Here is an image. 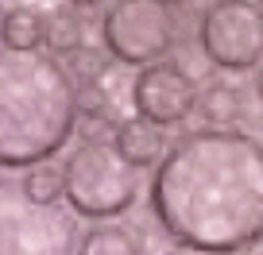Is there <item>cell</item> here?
Listing matches in <instances>:
<instances>
[{
	"mask_svg": "<svg viewBox=\"0 0 263 255\" xmlns=\"http://www.w3.org/2000/svg\"><path fill=\"white\" fill-rule=\"evenodd\" d=\"M151 213L190 251H252L263 244V143L236 128L182 135L155 166Z\"/></svg>",
	"mask_w": 263,
	"mask_h": 255,
	"instance_id": "obj_1",
	"label": "cell"
},
{
	"mask_svg": "<svg viewBox=\"0 0 263 255\" xmlns=\"http://www.w3.org/2000/svg\"><path fill=\"white\" fill-rule=\"evenodd\" d=\"M78 128V82L50 54L0 47V166L47 163Z\"/></svg>",
	"mask_w": 263,
	"mask_h": 255,
	"instance_id": "obj_2",
	"label": "cell"
},
{
	"mask_svg": "<svg viewBox=\"0 0 263 255\" xmlns=\"http://www.w3.org/2000/svg\"><path fill=\"white\" fill-rule=\"evenodd\" d=\"M66 174V201L78 217L108 221L136 205L140 198V170L116 151V143L85 140L70 151L62 166Z\"/></svg>",
	"mask_w": 263,
	"mask_h": 255,
	"instance_id": "obj_3",
	"label": "cell"
},
{
	"mask_svg": "<svg viewBox=\"0 0 263 255\" xmlns=\"http://www.w3.org/2000/svg\"><path fill=\"white\" fill-rule=\"evenodd\" d=\"M0 255H78L74 217L39 205L20 182L0 178Z\"/></svg>",
	"mask_w": 263,
	"mask_h": 255,
	"instance_id": "obj_4",
	"label": "cell"
},
{
	"mask_svg": "<svg viewBox=\"0 0 263 255\" xmlns=\"http://www.w3.org/2000/svg\"><path fill=\"white\" fill-rule=\"evenodd\" d=\"M101 43L120 66H151L174 50L178 24L159 0H112L101 19Z\"/></svg>",
	"mask_w": 263,
	"mask_h": 255,
	"instance_id": "obj_5",
	"label": "cell"
},
{
	"mask_svg": "<svg viewBox=\"0 0 263 255\" xmlns=\"http://www.w3.org/2000/svg\"><path fill=\"white\" fill-rule=\"evenodd\" d=\"M197 47L221 70H252L263 62V8L255 0H209L197 24Z\"/></svg>",
	"mask_w": 263,
	"mask_h": 255,
	"instance_id": "obj_6",
	"label": "cell"
},
{
	"mask_svg": "<svg viewBox=\"0 0 263 255\" xmlns=\"http://www.w3.org/2000/svg\"><path fill=\"white\" fill-rule=\"evenodd\" d=\"M132 105L143 120L171 128V124H182L190 112H197V89L182 66L151 62L132 77Z\"/></svg>",
	"mask_w": 263,
	"mask_h": 255,
	"instance_id": "obj_7",
	"label": "cell"
},
{
	"mask_svg": "<svg viewBox=\"0 0 263 255\" xmlns=\"http://www.w3.org/2000/svg\"><path fill=\"white\" fill-rule=\"evenodd\" d=\"M112 143H116V151H120L136 170H143V166H159L163 155H166L163 128L151 124V120H143V116H124V120L116 124V132H112Z\"/></svg>",
	"mask_w": 263,
	"mask_h": 255,
	"instance_id": "obj_8",
	"label": "cell"
},
{
	"mask_svg": "<svg viewBox=\"0 0 263 255\" xmlns=\"http://www.w3.org/2000/svg\"><path fill=\"white\" fill-rule=\"evenodd\" d=\"M197 116L209 128H236L248 116V89L229 77H213L205 89L197 93Z\"/></svg>",
	"mask_w": 263,
	"mask_h": 255,
	"instance_id": "obj_9",
	"label": "cell"
},
{
	"mask_svg": "<svg viewBox=\"0 0 263 255\" xmlns=\"http://www.w3.org/2000/svg\"><path fill=\"white\" fill-rule=\"evenodd\" d=\"M47 43V12L39 8H16L0 16V47L20 50V54H35Z\"/></svg>",
	"mask_w": 263,
	"mask_h": 255,
	"instance_id": "obj_10",
	"label": "cell"
},
{
	"mask_svg": "<svg viewBox=\"0 0 263 255\" xmlns=\"http://www.w3.org/2000/svg\"><path fill=\"white\" fill-rule=\"evenodd\" d=\"M78 255H143V244L128 224H93L78 244Z\"/></svg>",
	"mask_w": 263,
	"mask_h": 255,
	"instance_id": "obj_11",
	"label": "cell"
},
{
	"mask_svg": "<svg viewBox=\"0 0 263 255\" xmlns=\"http://www.w3.org/2000/svg\"><path fill=\"white\" fill-rule=\"evenodd\" d=\"M20 186H24V193L31 201H39V205H54L58 198H66V174H62V166H54V163L27 166Z\"/></svg>",
	"mask_w": 263,
	"mask_h": 255,
	"instance_id": "obj_12",
	"label": "cell"
},
{
	"mask_svg": "<svg viewBox=\"0 0 263 255\" xmlns=\"http://www.w3.org/2000/svg\"><path fill=\"white\" fill-rule=\"evenodd\" d=\"M82 39H85V27L78 19V12L70 8H54L47 16V47L58 50V54H78L82 50Z\"/></svg>",
	"mask_w": 263,
	"mask_h": 255,
	"instance_id": "obj_13",
	"label": "cell"
},
{
	"mask_svg": "<svg viewBox=\"0 0 263 255\" xmlns=\"http://www.w3.org/2000/svg\"><path fill=\"white\" fill-rule=\"evenodd\" d=\"M50 4H54V0H0V16H4V12H16V8H50Z\"/></svg>",
	"mask_w": 263,
	"mask_h": 255,
	"instance_id": "obj_14",
	"label": "cell"
},
{
	"mask_svg": "<svg viewBox=\"0 0 263 255\" xmlns=\"http://www.w3.org/2000/svg\"><path fill=\"white\" fill-rule=\"evenodd\" d=\"M70 4H78V8H93V4H101V0H70Z\"/></svg>",
	"mask_w": 263,
	"mask_h": 255,
	"instance_id": "obj_15",
	"label": "cell"
},
{
	"mask_svg": "<svg viewBox=\"0 0 263 255\" xmlns=\"http://www.w3.org/2000/svg\"><path fill=\"white\" fill-rule=\"evenodd\" d=\"M159 4H166V8H174V4H182V0H159Z\"/></svg>",
	"mask_w": 263,
	"mask_h": 255,
	"instance_id": "obj_16",
	"label": "cell"
},
{
	"mask_svg": "<svg viewBox=\"0 0 263 255\" xmlns=\"http://www.w3.org/2000/svg\"><path fill=\"white\" fill-rule=\"evenodd\" d=\"M259 101H263V70H259Z\"/></svg>",
	"mask_w": 263,
	"mask_h": 255,
	"instance_id": "obj_17",
	"label": "cell"
},
{
	"mask_svg": "<svg viewBox=\"0 0 263 255\" xmlns=\"http://www.w3.org/2000/svg\"><path fill=\"white\" fill-rule=\"evenodd\" d=\"M255 4H259V8H263V0H255Z\"/></svg>",
	"mask_w": 263,
	"mask_h": 255,
	"instance_id": "obj_18",
	"label": "cell"
}]
</instances>
